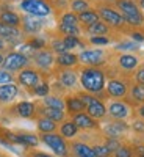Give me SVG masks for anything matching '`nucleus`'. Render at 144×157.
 <instances>
[{"label":"nucleus","instance_id":"11","mask_svg":"<svg viewBox=\"0 0 144 157\" xmlns=\"http://www.w3.org/2000/svg\"><path fill=\"white\" fill-rule=\"evenodd\" d=\"M108 112L113 118H116V120H122V118L128 116V107L122 102H113L108 109Z\"/></svg>","mask_w":144,"mask_h":157},{"label":"nucleus","instance_id":"25","mask_svg":"<svg viewBox=\"0 0 144 157\" xmlns=\"http://www.w3.org/2000/svg\"><path fill=\"white\" fill-rule=\"evenodd\" d=\"M55 127H57L55 121L49 120V118H41V120L38 121V129L41 130V132H44V134H50V132H54Z\"/></svg>","mask_w":144,"mask_h":157},{"label":"nucleus","instance_id":"36","mask_svg":"<svg viewBox=\"0 0 144 157\" xmlns=\"http://www.w3.org/2000/svg\"><path fill=\"white\" fill-rule=\"evenodd\" d=\"M61 24L64 25H77L78 24V16H75L74 13H66L61 17Z\"/></svg>","mask_w":144,"mask_h":157},{"label":"nucleus","instance_id":"35","mask_svg":"<svg viewBox=\"0 0 144 157\" xmlns=\"http://www.w3.org/2000/svg\"><path fill=\"white\" fill-rule=\"evenodd\" d=\"M132 96L135 101H139V102H144V85H135L133 90H132Z\"/></svg>","mask_w":144,"mask_h":157},{"label":"nucleus","instance_id":"56","mask_svg":"<svg viewBox=\"0 0 144 157\" xmlns=\"http://www.w3.org/2000/svg\"><path fill=\"white\" fill-rule=\"evenodd\" d=\"M2 63H3V57H2V55H0V64H2Z\"/></svg>","mask_w":144,"mask_h":157},{"label":"nucleus","instance_id":"9","mask_svg":"<svg viewBox=\"0 0 144 157\" xmlns=\"http://www.w3.org/2000/svg\"><path fill=\"white\" fill-rule=\"evenodd\" d=\"M8 138L19 145H25V146H36L38 145V138L31 134H19V135H11L8 134Z\"/></svg>","mask_w":144,"mask_h":157},{"label":"nucleus","instance_id":"47","mask_svg":"<svg viewBox=\"0 0 144 157\" xmlns=\"http://www.w3.org/2000/svg\"><path fill=\"white\" fill-rule=\"evenodd\" d=\"M105 146H107L110 151H113V149H116V151H117V149H119V143H117L116 140H113V138H111V140H108V143H107Z\"/></svg>","mask_w":144,"mask_h":157},{"label":"nucleus","instance_id":"18","mask_svg":"<svg viewBox=\"0 0 144 157\" xmlns=\"http://www.w3.org/2000/svg\"><path fill=\"white\" fill-rule=\"evenodd\" d=\"M0 22H3L6 25H9V27H16L20 24V17L16 14V13L13 11H3L2 14H0Z\"/></svg>","mask_w":144,"mask_h":157},{"label":"nucleus","instance_id":"49","mask_svg":"<svg viewBox=\"0 0 144 157\" xmlns=\"http://www.w3.org/2000/svg\"><path fill=\"white\" fill-rule=\"evenodd\" d=\"M133 127H135L136 130H139V132H141V130H144V123H141V121H136V123L133 124Z\"/></svg>","mask_w":144,"mask_h":157},{"label":"nucleus","instance_id":"21","mask_svg":"<svg viewBox=\"0 0 144 157\" xmlns=\"http://www.w3.org/2000/svg\"><path fill=\"white\" fill-rule=\"evenodd\" d=\"M117 6H119V10L122 11V14H136V13H139L138 6L133 2H130V0H119V2H117Z\"/></svg>","mask_w":144,"mask_h":157},{"label":"nucleus","instance_id":"37","mask_svg":"<svg viewBox=\"0 0 144 157\" xmlns=\"http://www.w3.org/2000/svg\"><path fill=\"white\" fill-rule=\"evenodd\" d=\"M63 43H64V46H66L68 50H69V49H74V47H77V46H80V41H78L77 36H66V38L63 39Z\"/></svg>","mask_w":144,"mask_h":157},{"label":"nucleus","instance_id":"1","mask_svg":"<svg viewBox=\"0 0 144 157\" xmlns=\"http://www.w3.org/2000/svg\"><path fill=\"white\" fill-rule=\"evenodd\" d=\"M82 85L89 93H100L105 86L103 72L96 68H88L82 72Z\"/></svg>","mask_w":144,"mask_h":157},{"label":"nucleus","instance_id":"13","mask_svg":"<svg viewBox=\"0 0 144 157\" xmlns=\"http://www.w3.org/2000/svg\"><path fill=\"white\" fill-rule=\"evenodd\" d=\"M74 124L77 127H80V129H93L96 126L94 120L86 113H77L74 116Z\"/></svg>","mask_w":144,"mask_h":157},{"label":"nucleus","instance_id":"51","mask_svg":"<svg viewBox=\"0 0 144 157\" xmlns=\"http://www.w3.org/2000/svg\"><path fill=\"white\" fill-rule=\"evenodd\" d=\"M35 157H52V155H49V154H42V152H38V154H35Z\"/></svg>","mask_w":144,"mask_h":157},{"label":"nucleus","instance_id":"42","mask_svg":"<svg viewBox=\"0 0 144 157\" xmlns=\"http://www.w3.org/2000/svg\"><path fill=\"white\" fill-rule=\"evenodd\" d=\"M93 149H94V152H96L97 157H105V155L110 154V149H108L107 146H96V148H93Z\"/></svg>","mask_w":144,"mask_h":157},{"label":"nucleus","instance_id":"3","mask_svg":"<svg viewBox=\"0 0 144 157\" xmlns=\"http://www.w3.org/2000/svg\"><path fill=\"white\" fill-rule=\"evenodd\" d=\"M42 141L50 149H54L55 154H58L61 157L68 155V146H66V143H64L63 137H60L57 134H44L42 135Z\"/></svg>","mask_w":144,"mask_h":157},{"label":"nucleus","instance_id":"39","mask_svg":"<svg viewBox=\"0 0 144 157\" xmlns=\"http://www.w3.org/2000/svg\"><path fill=\"white\" fill-rule=\"evenodd\" d=\"M116 49L117 50H135V49H138V46L135 44V43H121V44H117L116 46Z\"/></svg>","mask_w":144,"mask_h":157},{"label":"nucleus","instance_id":"24","mask_svg":"<svg viewBox=\"0 0 144 157\" xmlns=\"http://www.w3.org/2000/svg\"><path fill=\"white\" fill-rule=\"evenodd\" d=\"M88 32L93 35V36H103V35H107L108 33V27L103 22H96L93 25H89L88 27Z\"/></svg>","mask_w":144,"mask_h":157},{"label":"nucleus","instance_id":"58","mask_svg":"<svg viewBox=\"0 0 144 157\" xmlns=\"http://www.w3.org/2000/svg\"><path fill=\"white\" fill-rule=\"evenodd\" d=\"M141 157H144V155H141Z\"/></svg>","mask_w":144,"mask_h":157},{"label":"nucleus","instance_id":"26","mask_svg":"<svg viewBox=\"0 0 144 157\" xmlns=\"http://www.w3.org/2000/svg\"><path fill=\"white\" fill-rule=\"evenodd\" d=\"M119 64H121V68H124V69H133V68H136V64H138V58L133 57V55L125 54V55H122L119 58Z\"/></svg>","mask_w":144,"mask_h":157},{"label":"nucleus","instance_id":"34","mask_svg":"<svg viewBox=\"0 0 144 157\" xmlns=\"http://www.w3.org/2000/svg\"><path fill=\"white\" fill-rule=\"evenodd\" d=\"M60 32H63L66 36H77L80 33L77 25H64V24H60Z\"/></svg>","mask_w":144,"mask_h":157},{"label":"nucleus","instance_id":"2","mask_svg":"<svg viewBox=\"0 0 144 157\" xmlns=\"http://www.w3.org/2000/svg\"><path fill=\"white\" fill-rule=\"evenodd\" d=\"M20 8L35 17H44L50 14V6L42 0H22Z\"/></svg>","mask_w":144,"mask_h":157},{"label":"nucleus","instance_id":"22","mask_svg":"<svg viewBox=\"0 0 144 157\" xmlns=\"http://www.w3.org/2000/svg\"><path fill=\"white\" fill-rule=\"evenodd\" d=\"M127 130V126L124 123H113V124H108L105 127V132L111 137H119L121 134H124Z\"/></svg>","mask_w":144,"mask_h":157},{"label":"nucleus","instance_id":"32","mask_svg":"<svg viewBox=\"0 0 144 157\" xmlns=\"http://www.w3.org/2000/svg\"><path fill=\"white\" fill-rule=\"evenodd\" d=\"M77 130H78V127L74 124V121H72V123H64V124L61 126V134H63V137H68V138L74 137V135L77 134Z\"/></svg>","mask_w":144,"mask_h":157},{"label":"nucleus","instance_id":"50","mask_svg":"<svg viewBox=\"0 0 144 157\" xmlns=\"http://www.w3.org/2000/svg\"><path fill=\"white\" fill-rule=\"evenodd\" d=\"M132 36H133V39H136V41H144V36L141 33H133Z\"/></svg>","mask_w":144,"mask_h":157},{"label":"nucleus","instance_id":"57","mask_svg":"<svg viewBox=\"0 0 144 157\" xmlns=\"http://www.w3.org/2000/svg\"><path fill=\"white\" fill-rule=\"evenodd\" d=\"M107 2H114V0H107Z\"/></svg>","mask_w":144,"mask_h":157},{"label":"nucleus","instance_id":"23","mask_svg":"<svg viewBox=\"0 0 144 157\" xmlns=\"http://www.w3.org/2000/svg\"><path fill=\"white\" fill-rule=\"evenodd\" d=\"M60 82H61L64 86L72 88V86H75V83H77V75H75V72H72V71H63L61 75H60Z\"/></svg>","mask_w":144,"mask_h":157},{"label":"nucleus","instance_id":"19","mask_svg":"<svg viewBox=\"0 0 144 157\" xmlns=\"http://www.w3.org/2000/svg\"><path fill=\"white\" fill-rule=\"evenodd\" d=\"M16 112H17V115L22 116V118H30V116H33V113H35V105H33L31 102L24 101V102H19V104H17Z\"/></svg>","mask_w":144,"mask_h":157},{"label":"nucleus","instance_id":"38","mask_svg":"<svg viewBox=\"0 0 144 157\" xmlns=\"http://www.w3.org/2000/svg\"><path fill=\"white\" fill-rule=\"evenodd\" d=\"M52 47H54V50L58 52L60 55H61V54H66V52H68L66 46H64V43H63V39H57V41H54V43H52Z\"/></svg>","mask_w":144,"mask_h":157},{"label":"nucleus","instance_id":"20","mask_svg":"<svg viewBox=\"0 0 144 157\" xmlns=\"http://www.w3.org/2000/svg\"><path fill=\"white\" fill-rule=\"evenodd\" d=\"M78 21H82L83 24H86L88 27H89V25L99 22V13H96L93 10H88V11L80 13V14H78Z\"/></svg>","mask_w":144,"mask_h":157},{"label":"nucleus","instance_id":"4","mask_svg":"<svg viewBox=\"0 0 144 157\" xmlns=\"http://www.w3.org/2000/svg\"><path fill=\"white\" fill-rule=\"evenodd\" d=\"M27 63H28V58L19 54V52H13V54H8L5 58H3V68L6 71H19L22 68L27 66Z\"/></svg>","mask_w":144,"mask_h":157},{"label":"nucleus","instance_id":"43","mask_svg":"<svg viewBox=\"0 0 144 157\" xmlns=\"http://www.w3.org/2000/svg\"><path fill=\"white\" fill-rule=\"evenodd\" d=\"M91 43H93V44H99V46H105V44H108V39L105 36H93V38H91Z\"/></svg>","mask_w":144,"mask_h":157},{"label":"nucleus","instance_id":"48","mask_svg":"<svg viewBox=\"0 0 144 157\" xmlns=\"http://www.w3.org/2000/svg\"><path fill=\"white\" fill-rule=\"evenodd\" d=\"M136 80H138L139 85H144V68L136 72Z\"/></svg>","mask_w":144,"mask_h":157},{"label":"nucleus","instance_id":"52","mask_svg":"<svg viewBox=\"0 0 144 157\" xmlns=\"http://www.w3.org/2000/svg\"><path fill=\"white\" fill-rule=\"evenodd\" d=\"M138 151H139V154H141V155H144V146H139V148H138Z\"/></svg>","mask_w":144,"mask_h":157},{"label":"nucleus","instance_id":"29","mask_svg":"<svg viewBox=\"0 0 144 157\" xmlns=\"http://www.w3.org/2000/svg\"><path fill=\"white\" fill-rule=\"evenodd\" d=\"M44 104H46V107L49 109H57V110H64V102L55 96H46L44 99Z\"/></svg>","mask_w":144,"mask_h":157},{"label":"nucleus","instance_id":"6","mask_svg":"<svg viewBox=\"0 0 144 157\" xmlns=\"http://www.w3.org/2000/svg\"><path fill=\"white\" fill-rule=\"evenodd\" d=\"M80 61L85 64H91V66H96L103 61V52L102 50H85L80 54Z\"/></svg>","mask_w":144,"mask_h":157},{"label":"nucleus","instance_id":"16","mask_svg":"<svg viewBox=\"0 0 144 157\" xmlns=\"http://www.w3.org/2000/svg\"><path fill=\"white\" fill-rule=\"evenodd\" d=\"M19 36L20 33L16 27H9V25L0 22V38L2 39H17Z\"/></svg>","mask_w":144,"mask_h":157},{"label":"nucleus","instance_id":"17","mask_svg":"<svg viewBox=\"0 0 144 157\" xmlns=\"http://www.w3.org/2000/svg\"><path fill=\"white\" fill-rule=\"evenodd\" d=\"M72 148H74V152L77 157H97L94 149L88 145H85V143H75Z\"/></svg>","mask_w":144,"mask_h":157},{"label":"nucleus","instance_id":"14","mask_svg":"<svg viewBox=\"0 0 144 157\" xmlns=\"http://www.w3.org/2000/svg\"><path fill=\"white\" fill-rule=\"evenodd\" d=\"M105 113H107L105 105H103L100 101H97V99H94L88 105V115L91 118H103V116H105Z\"/></svg>","mask_w":144,"mask_h":157},{"label":"nucleus","instance_id":"15","mask_svg":"<svg viewBox=\"0 0 144 157\" xmlns=\"http://www.w3.org/2000/svg\"><path fill=\"white\" fill-rule=\"evenodd\" d=\"M42 27V24L41 21H39L38 17H24V30L27 32V33H38L39 30H41Z\"/></svg>","mask_w":144,"mask_h":157},{"label":"nucleus","instance_id":"40","mask_svg":"<svg viewBox=\"0 0 144 157\" xmlns=\"http://www.w3.org/2000/svg\"><path fill=\"white\" fill-rule=\"evenodd\" d=\"M11 80H13V75L8 71H0V85L11 83Z\"/></svg>","mask_w":144,"mask_h":157},{"label":"nucleus","instance_id":"10","mask_svg":"<svg viewBox=\"0 0 144 157\" xmlns=\"http://www.w3.org/2000/svg\"><path fill=\"white\" fill-rule=\"evenodd\" d=\"M107 90H108V94L113 96V98H122L127 93V86L121 80H111V82H108Z\"/></svg>","mask_w":144,"mask_h":157},{"label":"nucleus","instance_id":"30","mask_svg":"<svg viewBox=\"0 0 144 157\" xmlns=\"http://www.w3.org/2000/svg\"><path fill=\"white\" fill-rule=\"evenodd\" d=\"M77 60H78V57L66 52V54H61L57 61H58V64H61V66H74V64L77 63Z\"/></svg>","mask_w":144,"mask_h":157},{"label":"nucleus","instance_id":"33","mask_svg":"<svg viewBox=\"0 0 144 157\" xmlns=\"http://www.w3.org/2000/svg\"><path fill=\"white\" fill-rule=\"evenodd\" d=\"M71 8H72V11H75V13L80 14V13H85V11L89 10V5H88L86 0H74Z\"/></svg>","mask_w":144,"mask_h":157},{"label":"nucleus","instance_id":"7","mask_svg":"<svg viewBox=\"0 0 144 157\" xmlns=\"http://www.w3.org/2000/svg\"><path fill=\"white\" fill-rule=\"evenodd\" d=\"M19 82L24 85V86H28V88H35L38 86V82H39V75L33 71V69H25L19 74Z\"/></svg>","mask_w":144,"mask_h":157},{"label":"nucleus","instance_id":"53","mask_svg":"<svg viewBox=\"0 0 144 157\" xmlns=\"http://www.w3.org/2000/svg\"><path fill=\"white\" fill-rule=\"evenodd\" d=\"M139 115H141V116H142V118H144V105H142V107H141V109H139Z\"/></svg>","mask_w":144,"mask_h":157},{"label":"nucleus","instance_id":"12","mask_svg":"<svg viewBox=\"0 0 144 157\" xmlns=\"http://www.w3.org/2000/svg\"><path fill=\"white\" fill-rule=\"evenodd\" d=\"M35 61L39 68H42V69H47L52 66V63H54V55L50 54V52L47 50H41V52H38V54L35 55Z\"/></svg>","mask_w":144,"mask_h":157},{"label":"nucleus","instance_id":"41","mask_svg":"<svg viewBox=\"0 0 144 157\" xmlns=\"http://www.w3.org/2000/svg\"><path fill=\"white\" fill-rule=\"evenodd\" d=\"M35 93H36L38 96H47V93H49V85H47V83H42V85L35 86Z\"/></svg>","mask_w":144,"mask_h":157},{"label":"nucleus","instance_id":"55","mask_svg":"<svg viewBox=\"0 0 144 157\" xmlns=\"http://www.w3.org/2000/svg\"><path fill=\"white\" fill-rule=\"evenodd\" d=\"M141 8L144 10V0H141Z\"/></svg>","mask_w":144,"mask_h":157},{"label":"nucleus","instance_id":"46","mask_svg":"<svg viewBox=\"0 0 144 157\" xmlns=\"http://www.w3.org/2000/svg\"><path fill=\"white\" fill-rule=\"evenodd\" d=\"M80 101L83 102V105H85V107H88L89 104L94 101V98H93V96H88V94H82V96H80Z\"/></svg>","mask_w":144,"mask_h":157},{"label":"nucleus","instance_id":"5","mask_svg":"<svg viewBox=\"0 0 144 157\" xmlns=\"http://www.w3.org/2000/svg\"><path fill=\"white\" fill-rule=\"evenodd\" d=\"M99 11H100V13H99V17H102L103 21H105L107 24H110V25L119 27V25L124 24L122 16H121L117 11H113L111 8H100Z\"/></svg>","mask_w":144,"mask_h":157},{"label":"nucleus","instance_id":"8","mask_svg":"<svg viewBox=\"0 0 144 157\" xmlns=\"http://www.w3.org/2000/svg\"><path fill=\"white\" fill-rule=\"evenodd\" d=\"M19 93L17 85L14 83H5L0 85V102H11Z\"/></svg>","mask_w":144,"mask_h":157},{"label":"nucleus","instance_id":"45","mask_svg":"<svg viewBox=\"0 0 144 157\" xmlns=\"http://www.w3.org/2000/svg\"><path fill=\"white\" fill-rule=\"evenodd\" d=\"M28 44H30L33 49H42V47H44V39H38V38H36V39H33V41H30Z\"/></svg>","mask_w":144,"mask_h":157},{"label":"nucleus","instance_id":"31","mask_svg":"<svg viewBox=\"0 0 144 157\" xmlns=\"http://www.w3.org/2000/svg\"><path fill=\"white\" fill-rule=\"evenodd\" d=\"M124 22L130 24V25H142L144 24V16L141 13H136V14H121Z\"/></svg>","mask_w":144,"mask_h":157},{"label":"nucleus","instance_id":"28","mask_svg":"<svg viewBox=\"0 0 144 157\" xmlns=\"http://www.w3.org/2000/svg\"><path fill=\"white\" fill-rule=\"evenodd\" d=\"M42 113H44V116L46 118H49V120H52V121H61L63 118H64V112L63 110H57V109H49V107H46L44 110H42Z\"/></svg>","mask_w":144,"mask_h":157},{"label":"nucleus","instance_id":"27","mask_svg":"<svg viewBox=\"0 0 144 157\" xmlns=\"http://www.w3.org/2000/svg\"><path fill=\"white\" fill-rule=\"evenodd\" d=\"M85 109V105H83V102L80 101V98H69L68 99V110L71 112V113H80L82 110Z\"/></svg>","mask_w":144,"mask_h":157},{"label":"nucleus","instance_id":"44","mask_svg":"<svg viewBox=\"0 0 144 157\" xmlns=\"http://www.w3.org/2000/svg\"><path fill=\"white\" fill-rule=\"evenodd\" d=\"M116 157H132V151L128 148H119L116 151Z\"/></svg>","mask_w":144,"mask_h":157},{"label":"nucleus","instance_id":"54","mask_svg":"<svg viewBox=\"0 0 144 157\" xmlns=\"http://www.w3.org/2000/svg\"><path fill=\"white\" fill-rule=\"evenodd\" d=\"M3 46H5V43H3V39L0 38V49H3Z\"/></svg>","mask_w":144,"mask_h":157}]
</instances>
